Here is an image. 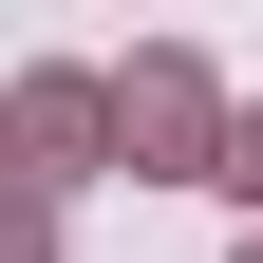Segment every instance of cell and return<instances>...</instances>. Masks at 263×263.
I'll return each instance as SVG.
<instances>
[{"label":"cell","instance_id":"cell-1","mask_svg":"<svg viewBox=\"0 0 263 263\" xmlns=\"http://www.w3.org/2000/svg\"><path fill=\"white\" fill-rule=\"evenodd\" d=\"M226 188H263V132H245V151H226Z\"/></svg>","mask_w":263,"mask_h":263},{"label":"cell","instance_id":"cell-2","mask_svg":"<svg viewBox=\"0 0 263 263\" xmlns=\"http://www.w3.org/2000/svg\"><path fill=\"white\" fill-rule=\"evenodd\" d=\"M0 263H38V226H0Z\"/></svg>","mask_w":263,"mask_h":263}]
</instances>
